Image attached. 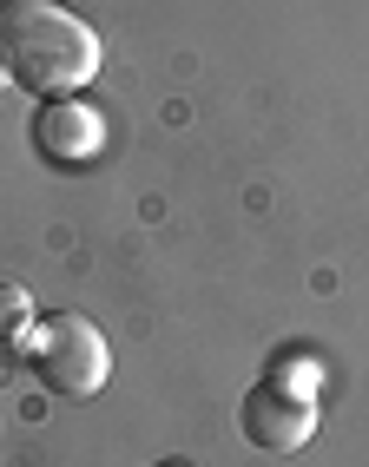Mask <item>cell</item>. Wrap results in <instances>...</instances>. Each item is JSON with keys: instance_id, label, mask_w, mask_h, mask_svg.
Instances as JSON below:
<instances>
[{"instance_id": "5b68a950", "label": "cell", "mask_w": 369, "mask_h": 467, "mask_svg": "<svg viewBox=\"0 0 369 467\" xmlns=\"http://www.w3.org/2000/svg\"><path fill=\"white\" fill-rule=\"evenodd\" d=\"M264 382L290 389V395H303V401H317V389H323V362H317L311 349H284V356H270Z\"/></svg>"}, {"instance_id": "ba28073f", "label": "cell", "mask_w": 369, "mask_h": 467, "mask_svg": "<svg viewBox=\"0 0 369 467\" xmlns=\"http://www.w3.org/2000/svg\"><path fill=\"white\" fill-rule=\"evenodd\" d=\"M0 86H7V67H0Z\"/></svg>"}, {"instance_id": "277c9868", "label": "cell", "mask_w": 369, "mask_h": 467, "mask_svg": "<svg viewBox=\"0 0 369 467\" xmlns=\"http://www.w3.org/2000/svg\"><path fill=\"white\" fill-rule=\"evenodd\" d=\"M34 145L53 165H86L100 151V112H86L79 99H47V112L34 119Z\"/></svg>"}, {"instance_id": "8992f818", "label": "cell", "mask_w": 369, "mask_h": 467, "mask_svg": "<svg viewBox=\"0 0 369 467\" xmlns=\"http://www.w3.org/2000/svg\"><path fill=\"white\" fill-rule=\"evenodd\" d=\"M26 329H34V296L0 276V342H20Z\"/></svg>"}, {"instance_id": "3957f363", "label": "cell", "mask_w": 369, "mask_h": 467, "mask_svg": "<svg viewBox=\"0 0 369 467\" xmlns=\"http://www.w3.org/2000/svg\"><path fill=\"white\" fill-rule=\"evenodd\" d=\"M237 428H244V441L264 448V454H297V448H311V434H317V401H303V395L277 389V382H258L237 401Z\"/></svg>"}, {"instance_id": "6da1fadb", "label": "cell", "mask_w": 369, "mask_h": 467, "mask_svg": "<svg viewBox=\"0 0 369 467\" xmlns=\"http://www.w3.org/2000/svg\"><path fill=\"white\" fill-rule=\"evenodd\" d=\"M100 34L67 0H0V67L20 92L73 99L86 79H100Z\"/></svg>"}, {"instance_id": "52a82bcc", "label": "cell", "mask_w": 369, "mask_h": 467, "mask_svg": "<svg viewBox=\"0 0 369 467\" xmlns=\"http://www.w3.org/2000/svg\"><path fill=\"white\" fill-rule=\"evenodd\" d=\"M152 467H192V461H152Z\"/></svg>"}, {"instance_id": "7a4b0ae2", "label": "cell", "mask_w": 369, "mask_h": 467, "mask_svg": "<svg viewBox=\"0 0 369 467\" xmlns=\"http://www.w3.org/2000/svg\"><path fill=\"white\" fill-rule=\"evenodd\" d=\"M20 349H26L34 376H40L53 395L86 401V395H100V389L112 382V342L92 329L86 317H73V309H67V317H53V323H40V329H26Z\"/></svg>"}]
</instances>
